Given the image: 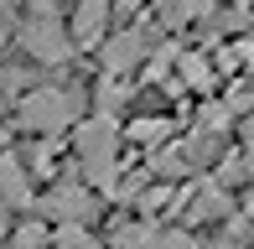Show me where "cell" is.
Masks as SVG:
<instances>
[{
    "label": "cell",
    "mask_w": 254,
    "mask_h": 249,
    "mask_svg": "<svg viewBox=\"0 0 254 249\" xmlns=\"http://www.w3.org/2000/svg\"><path fill=\"white\" fill-rule=\"evenodd\" d=\"M67 145H73L67 172L94 192L99 202H109V197H114V182H120V172H125V135H120V120L88 109V115L67 130Z\"/></svg>",
    "instance_id": "obj_1"
},
{
    "label": "cell",
    "mask_w": 254,
    "mask_h": 249,
    "mask_svg": "<svg viewBox=\"0 0 254 249\" xmlns=\"http://www.w3.org/2000/svg\"><path fill=\"white\" fill-rule=\"evenodd\" d=\"M228 130H234V115L223 109V99H202L197 104V135H213L218 140V135H228Z\"/></svg>",
    "instance_id": "obj_12"
},
{
    "label": "cell",
    "mask_w": 254,
    "mask_h": 249,
    "mask_svg": "<svg viewBox=\"0 0 254 249\" xmlns=\"http://www.w3.org/2000/svg\"><path fill=\"white\" fill-rule=\"evenodd\" d=\"M99 58V73L114 78V83H125V78H135L151 58V31L145 26H125V31H109L104 37V47L94 52Z\"/></svg>",
    "instance_id": "obj_5"
},
{
    "label": "cell",
    "mask_w": 254,
    "mask_h": 249,
    "mask_svg": "<svg viewBox=\"0 0 254 249\" xmlns=\"http://www.w3.org/2000/svg\"><path fill=\"white\" fill-rule=\"evenodd\" d=\"M31 202H37V182L26 177L16 145H5L0 151V218H21V213H31Z\"/></svg>",
    "instance_id": "obj_7"
},
{
    "label": "cell",
    "mask_w": 254,
    "mask_h": 249,
    "mask_svg": "<svg viewBox=\"0 0 254 249\" xmlns=\"http://www.w3.org/2000/svg\"><path fill=\"white\" fill-rule=\"evenodd\" d=\"M5 244H10V249H47V244H52V229H47L42 218H31V213H21V218H10Z\"/></svg>",
    "instance_id": "obj_10"
},
{
    "label": "cell",
    "mask_w": 254,
    "mask_h": 249,
    "mask_svg": "<svg viewBox=\"0 0 254 249\" xmlns=\"http://www.w3.org/2000/svg\"><path fill=\"white\" fill-rule=\"evenodd\" d=\"M83 88L67 83H31L10 99V115H16V130L26 140H63L78 120H83Z\"/></svg>",
    "instance_id": "obj_2"
},
{
    "label": "cell",
    "mask_w": 254,
    "mask_h": 249,
    "mask_svg": "<svg viewBox=\"0 0 254 249\" xmlns=\"http://www.w3.org/2000/svg\"><path fill=\"white\" fill-rule=\"evenodd\" d=\"M130 5H151V0H130Z\"/></svg>",
    "instance_id": "obj_18"
},
{
    "label": "cell",
    "mask_w": 254,
    "mask_h": 249,
    "mask_svg": "<svg viewBox=\"0 0 254 249\" xmlns=\"http://www.w3.org/2000/svg\"><path fill=\"white\" fill-rule=\"evenodd\" d=\"M239 135H244V156H254V115L239 120Z\"/></svg>",
    "instance_id": "obj_14"
},
{
    "label": "cell",
    "mask_w": 254,
    "mask_h": 249,
    "mask_svg": "<svg viewBox=\"0 0 254 249\" xmlns=\"http://www.w3.org/2000/svg\"><path fill=\"white\" fill-rule=\"evenodd\" d=\"M5 229H10V218H0V249H5Z\"/></svg>",
    "instance_id": "obj_17"
},
{
    "label": "cell",
    "mask_w": 254,
    "mask_h": 249,
    "mask_svg": "<svg viewBox=\"0 0 254 249\" xmlns=\"http://www.w3.org/2000/svg\"><path fill=\"white\" fill-rule=\"evenodd\" d=\"M0 120H10V99L5 94H0Z\"/></svg>",
    "instance_id": "obj_15"
},
{
    "label": "cell",
    "mask_w": 254,
    "mask_h": 249,
    "mask_svg": "<svg viewBox=\"0 0 254 249\" xmlns=\"http://www.w3.org/2000/svg\"><path fill=\"white\" fill-rule=\"evenodd\" d=\"M67 26V42H73V52H94L104 47V37L114 31V0H73V16H63Z\"/></svg>",
    "instance_id": "obj_6"
},
{
    "label": "cell",
    "mask_w": 254,
    "mask_h": 249,
    "mask_svg": "<svg viewBox=\"0 0 254 249\" xmlns=\"http://www.w3.org/2000/svg\"><path fill=\"white\" fill-rule=\"evenodd\" d=\"M0 52H5V31H0Z\"/></svg>",
    "instance_id": "obj_19"
},
{
    "label": "cell",
    "mask_w": 254,
    "mask_h": 249,
    "mask_svg": "<svg viewBox=\"0 0 254 249\" xmlns=\"http://www.w3.org/2000/svg\"><path fill=\"white\" fill-rule=\"evenodd\" d=\"M244 166H249V172H244V177H249V187H254V156H244Z\"/></svg>",
    "instance_id": "obj_16"
},
{
    "label": "cell",
    "mask_w": 254,
    "mask_h": 249,
    "mask_svg": "<svg viewBox=\"0 0 254 249\" xmlns=\"http://www.w3.org/2000/svg\"><path fill=\"white\" fill-rule=\"evenodd\" d=\"M177 88H192L197 99H213V88H218L213 58H202V52H182V58H177Z\"/></svg>",
    "instance_id": "obj_9"
},
{
    "label": "cell",
    "mask_w": 254,
    "mask_h": 249,
    "mask_svg": "<svg viewBox=\"0 0 254 249\" xmlns=\"http://www.w3.org/2000/svg\"><path fill=\"white\" fill-rule=\"evenodd\" d=\"M16 47L26 52L37 67H67L78 58L73 42H67L63 10H26V16L16 21Z\"/></svg>",
    "instance_id": "obj_4"
},
{
    "label": "cell",
    "mask_w": 254,
    "mask_h": 249,
    "mask_svg": "<svg viewBox=\"0 0 254 249\" xmlns=\"http://www.w3.org/2000/svg\"><path fill=\"white\" fill-rule=\"evenodd\" d=\"M120 135H125V145H140V151L151 156V151L177 140V120H166V115H130V120H120Z\"/></svg>",
    "instance_id": "obj_8"
},
{
    "label": "cell",
    "mask_w": 254,
    "mask_h": 249,
    "mask_svg": "<svg viewBox=\"0 0 254 249\" xmlns=\"http://www.w3.org/2000/svg\"><path fill=\"white\" fill-rule=\"evenodd\" d=\"M99 213H104V202L73 172H63L57 182L37 187V202H31V218H42L47 229H94Z\"/></svg>",
    "instance_id": "obj_3"
},
{
    "label": "cell",
    "mask_w": 254,
    "mask_h": 249,
    "mask_svg": "<svg viewBox=\"0 0 254 249\" xmlns=\"http://www.w3.org/2000/svg\"><path fill=\"white\" fill-rule=\"evenodd\" d=\"M47 249H104V239L94 229H52V244Z\"/></svg>",
    "instance_id": "obj_13"
},
{
    "label": "cell",
    "mask_w": 254,
    "mask_h": 249,
    "mask_svg": "<svg viewBox=\"0 0 254 249\" xmlns=\"http://www.w3.org/2000/svg\"><path fill=\"white\" fill-rule=\"evenodd\" d=\"M218 10V0H171L166 10H161V26L177 31V26H197V21H207Z\"/></svg>",
    "instance_id": "obj_11"
}]
</instances>
